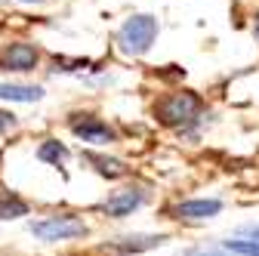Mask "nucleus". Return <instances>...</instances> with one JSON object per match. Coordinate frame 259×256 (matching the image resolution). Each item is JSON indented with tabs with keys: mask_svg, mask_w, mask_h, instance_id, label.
<instances>
[{
	"mask_svg": "<svg viewBox=\"0 0 259 256\" xmlns=\"http://www.w3.org/2000/svg\"><path fill=\"white\" fill-rule=\"evenodd\" d=\"M71 130L83 139V142H111V130H108V123H102L99 117H93V114H74L71 117Z\"/></svg>",
	"mask_w": 259,
	"mask_h": 256,
	"instance_id": "4",
	"label": "nucleus"
},
{
	"mask_svg": "<svg viewBox=\"0 0 259 256\" xmlns=\"http://www.w3.org/2000/svg\"><path fill=\"white\" fill-rule=\"evenodd\" d=\"M256 34H259V22H256Z\"/></svg>",
	"mask_w": 259,
	"mask_h": 256,
	"instance_id": "15",
	"label": "nucleus"
},
{
	"mask_svg": "<svg viewBox=\"0 0 259 256\" xmlns=\"http://www.w3.org/2000/svg\"><path fill=\"white\" fill-rule=\"evenodd\" d=\"M0 62H4V68H10V71H31L37 65V50L28 47V44H13L10 50L0 53Z\"/></svg>",
	"mask_w": 259,
	"mask_h": 256,
	"instance_id": "5",
	"label": "nucleus"
},
{
	"mask_svg": "<svg viewBox=\"0 0 259 256\" xmlns=\"http://www.w3.org/2000/svg\"><path fill=\"white\" fill-rule=\"evenodd\" d=\"M37 157H40V161H53V164H59V161H65V148H62L59 142H47V145H40Z\"/></svg>",
	"mask_w": 259,
	"mask_h": 256,
	"instance_id": "11",
	"label": "nucleus"
},
{
	"mask_svg": "<svg viewBox=\"0 0 259 256\" xmlns=\"http://www.w3.org/2000/svg\"><path fill=\"white\" fill-rule=\"evenodd\" d=\"M13 123H16V117H13L10 111H0V133H4V130H10Z\"/></svg>",
	"mask_w": 259,
	"mask_h": 256,
	"instance_id": "13",
	"label": "nucleus"
},
{
	"mask_svg": "<svg viewBox=\"0 0 259 256\" xmlns=\"http://www.w3.org/2000/svg\"><path fill=\"white\" fill-rule=\"evenodd\" d=\"M229 250L244 253V256H259V244H253V241H229Z\"/></svg>",
	"mask_w": 259,
	"mask_h": 256,
	"instance_id": "12",
	"label": "nucleus"
},
{
	"mask_svg": "<svg viewBox=\"0 0 259 256\" xmlns=\"http://www.w3.org/2000/svg\"><path fill=\"white\" fill-rule=\"evenodd\" d=\"M219 207H222L219 201H188V204L173 207V216L176 219H207V216H216Z\"/></svg>",
	"mask_w": 259,
	"mask_h": 256,
	"instance_id": "7",
	"label": "nucleus"
},
{
	"mask_svg": "<svg viewBox=\"0 0 259 256\" xmlns=\"http://www.w3.org/2000/svg\"><path fill=\"white\" fill-rule=\"evenodd\" d=\"M28 213V204L19 201L10 191H0V219H16V216H25Z\"/></svg>",
	"mask_w": 259,
	"mask_h": 256,
	"instance_id": "10",
	"label": "nucleus"
},
{
	"mask_svg": "<svg viewBox=\"0 0 259 256\" xmlns=\"http://www.w3.org/2000/svg\"><path fill=\"white\" fill-rule=\"evenodd\" d=\"M256 238H259V232H256Z\"/></svg>",
	"mask_w": 259,
	"mask_h": 256,
	"instance_id": "16",
	"label": "nucleus"
},
{
	"mask_svg": "<svg viewBox=\"0 0 259 256\" xmlns=\"http://www.w3.org/2000/svg\"><path fill=\"white\" fill-rule=\"evenodd\" d=\"M201 111V99L194 93H173L167 96V99H160L154 114L160 123H167V126H179V123H188L194 114Z\"/></svg>",
	"mask_w": 259,
	"mask_h": 256,
	"instance_id": "1",
	"label": "nucleus"
},
{
	"mask_svg": "<svg viewBox=\"0 0 259 256\" xmlns=\"http://www.w3.org/2000/svg\"><path fill=\"white\" fill-rule=\"evenodd\" d=\"M31 235L40 238V241H65V238H83L87 235V226H83V219L77 216H68V213H62V216H47V219H37V222H31Z\"/></svg>",
	"mask_w": 259,
	"mask_h": 256,
	"instance_id": "2",
	"label": "nucleus"
},
{
	"mask_svg": "<svg viewBox=\"0 0 259 256\" xmlns=\"http://www.w3.org/2000/svg\"><path fill=\"white\" fill-rule=\"evenodd\" d=\"M0 99H10V102H34V99H40V90L37 87H10V83H0Z\"/></svg>",
	"mask_w": 259,
	"mask_h": 256,
	"instance_id": "8",
	"label": "nucleus"
},
{
	"mask_svg": "<svg viewBox=\"0 0 259 256\" xmlns=\"http://www.w3.org/2000/svg\"><path fill=\"white\" fill-rule=\"evenodd\" d=\"M87 161L90 164H96V170H99L102 176H111V179H117V176H123L126 173V167L120 164V161H114V157H105V154H87Z\"/></svg>",
	"mask_w": 259,
	"mask_h": 256,
	"instance_id": "9",
	"label": "nucleus"
},
{
	"mask_svg": "<svg viewBox=\"0 0 259 256\" xmlns=\"http://www.w3.org/2000/svg\"><path fill=\"white\" fill-rule=\"evenodd\" d=\"M123 40L133 53H145L151 47V40H154V22L148 16H139L133 22H126L123 25Z\"/></svg>",
	"mask_w": 259,
	"mask_h": 256,
	"instance_id": "3",
	"label": "nucleus"
},
{
	"mask_svg": "<svg viewBox=\"0 0 259 256\" xmlns=\"http://www.w3.org/2000/svg\"><path fill=\"white\" fill-rule=\"evenodd\" d=\"M142 204V191H117V195H111L105 204H102V213L108 216H126V213H133L136 207Z\"/></svg>",
	"mask_w": 259,
	"mask_h": 256,
	"instance_id": "6",
	"label": "nucleus"
},
{
	"mask_svg": "<svg viewBox=\"0 0 259 256\" xmlns=\"http://www.w3.org/2000/svg\"><path fill=\"white\" fill-rule=\"evenodd\" d=\"M194 256H222V253H194Z\"/></svg>",
	"mask_w": 259,
	"mask_h": 256,
	"instance_id": "14",
	"label": "nucleus"
}]
</instances>
